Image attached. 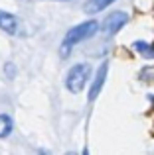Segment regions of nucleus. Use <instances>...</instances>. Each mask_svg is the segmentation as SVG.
I'll return each mask as SVG.
<instances>
[{
	"instance_id": "nucleus-10",
	"label": "nucleus",
	"mask_w": 154,
	"mask_h": 155,
	"mask_svg": "<svg viewBox=\"0 0 154 155\" xmlns=\"http://www.w3.org/2000/svg\"><path fill=\"white\" fill-rule=\"evenodd\" d=\"M67 155H77V153H73V151H69V153H67Z\"/></svg>"
},
{
	"instance_id": "nucleus-6",
	"label": "nucleus",
	"mask_w": 154,
	"mask_h": 155,
	"mask_svg": "<svg viewBox=\"0 0 154 155\" xmlns=\"http://www.w3.org/2000/svg\"><path fill=\"white\" fill-rule=\"evenodd\" d=\"M115 2H117V0H87L85 6H83V10H85V14L93 16V14H99V12L105 10V8H109L111 4H115Z\"/></svg>"
},
{
	"instance_id": "nucleus-11",
	"label": "nucleus",
	"mask_w": 154,
	"mask_h": 155,
	"mask_svg": "<svg viewBox=\"0 0 154 155\" xmlns=\"http://www.w3.org/2000/svg\"><path fill=\"white\" fill-rule=\"evenodd\" d=\"M83 155H87V149H85V151H83Z\"/></svg>"
},
{
	"instance_id": "nucleus-4",
	"label": "nucleus",
	"mask_w": 154,
	"mask_h": 155,
	"mask_svg": "<svg viewBox=\"0 0 154 155\" xmlns=\"http://www.w3.org/2000/svg\"><path fill=\"white\" fill-rule=\"evenodd\" d=\"M107 73H109V63L105 61V63L99 65V69H97L95 75H93L91 87H89V92H87V100L89 102L97 100V96L101 94V91H103V87H105V81H107Z\"/></svg>"
},
{
	"instance_id": "nucleus-3",
	"label": "nucleus",
	"mask_w": 154,
	"mask_h": 155,
	"mask_svg": "<svg viewBox=\"0 0 154 155\" xmlns=\"http://www.w3.org/2000/svg\"><path fill=\"white\" fill-rule=\"evenodd\" d=\"M128 22V14L127 12H111V14L105 16V20L101 22V30H103V34L107 35V38H113L115 34H119L121 30H123V26Z\"/></svg>"
},
{
	"instance_id": "nucleus-1",
	"label": "nucleus",
	"mask_w": 154,
	"mask_h": 155,
	"mask_svg": "<svg viewBox=\"0 0 154 155\" xmlns=\"http://www.w3.org/2000/svg\"><path fill=\"white\" fill-rule=\"evenodd\" d=\"M97 30H99V22H97V20H87V22H81V24H77V26H73L71 30H67L65 38H63V41H61V47H59L61 57H67L73 51V47L77 43H81V41H85V39H89L91 35H95Z\"/></svg>"
},
{
	"instance_id": "nucleus-2",
	"label": "nucleus",
	"mask_w": 154,
	"mask_h": 155,
	"mask_svg": "<svg viewBox=\"0 0 154 155\" xmlns=\"http://www.w3.org/2000/svg\"><path fill=\"white\" fill-rule=\"evenodd\" d=\"M93 75V69L89 63H77L73 65V67L67 71L65 75V87L69 92H73V94H77V92H81L85 88V84L89 83V79H91Z\"/></svg>"
},
{
	"instance_id": "nucleus-8",
	"label": "nucleus",
	"mask_w": 154,
	"mask_h": 155,
	"mask_svg": "<svg viewBox=\"0 0 154 155\" xmlns=\"http://www.w3.org/2000/svg\"><path fill=\"white\" fill-rule=\"evenodd\" d=\"M135 51L140 53L142 57H146V59H154V45H150V43H146V41H136Z\"/></svg>"
},
{
	"instance_id": "nucleus-9",
	"label": "nucleus",
	"mask_w": 154,
	"mask_h": 155,
	"mask_svg": "<svg viewBox=\"0 0 154 155\" xmlns=\"http://www.w3.org/2000/svg\"><path fill=\"white\" fill-rule=\"evenodd\" d=\"M40 155H51L50 151H46V149H40Z\"/></svg>"
},
{
	"instance_id": "nucleus-7",
	"label": "nucleus",
	"mask_w": 154,
	"mask_h": 155,
	"mask_svg": "<svg viewBox=\"0 0 154 155\" xmlns=\"http://www.w3.org/2000/svg\"><path fill=\"white\" fill-rule=\"evenodd\" d=\"M12 132H14V120L8 114H0V140L10 137Z\"/></svg>"
},
{
	"instance_id": "nucleus-5",
	"label": "nucleus",
	"mask_w": 154,
	"mask_h": 155,
	"mask_svg": "<svg viewBox=\"0 0 154 155\" xmlns=\"http://www.w3.org/2000/svg\"><path fill=\"white\" fill-rule=\"evenodd\" d=\"M0 30L10 34V35L16 34L18 31V20H16V16L6 12V10H0Z\"/></svg>"
},
{
	"instance_id": "nucleus-12",
	"label": "nucleus",
	"mask_w": 154,
	"mask_h": 155,
	"mask_svg": "<svg viewBox=\"0 0 154 155\" xmlns=\"http://www.w3.org/2000/svg\"><path fill=\"white\" fill-rule=\"evenodd\" d=\"M65 2H67V0H65Z\"/></svg>"
}]
</instances>
